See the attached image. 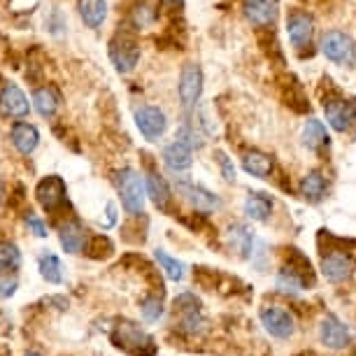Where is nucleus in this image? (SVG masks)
I'll return each mask as SVG.
<instances>
[{
  "label": "nucleus",
  "mask_w": 356,
  "mask_h": 356,
  "mask_svg": "<svg viewBox=\"0 0 356 356\" xmlns=\"http://www.w3.org/2000/svg\"><path fill=\"white\" fill-rule=\"evenodd\" d=\"M117 189L122 196L124 210L131 217H138L145 210V182L136 168H122L117 172Z\"/></svg>",
  "instance_id": "nucleus-1"
},
{
  "label": "nucleus",
  "mask_w": 356,
  "mask_h": 356,
  "mask_svg": "<svg viewBox=\"0 0 356 356\" xmlns=\"http://www.w3.org/2000/svg\"><path fill=\"white\" fill-rule=\"evenodd\" d=\"M110 58L122 75L136 70V65L140 63V42L129 29L117 31V35L110 40Z\"/></svg>",
  "instance_id": "nucleus-2"
},
{
  "label": "nucleus",
  "mask_w": 356,
  "mask_h": 356,
  "mask_svg": "<svg viewBox=\"0 0 356 356\" xmlns=\"http://www.w3.org/2000/svg\"><path fill=\"white\" fill-rule=\"evenodd\" d=\"M112 340L117 347H122L136 356H152L156 352V345H154L152 335H147L143 328L136 326L133 321H119L112 333Z\"/></svg>",
  "instance_id": "nucleus-3"
},
{
  "label": "nucleus",
  "mask_w": 356,
  "mask_h": 356,
  "mask_svg": "<svg viewBox=\"0 0 356 356\" xmlns=\"http://www.w3.org/2000/svg\"><path fill=\"white\" fill-rule=\"evenodd\" d=\"M321 107H324L326 122L333 131L349 133L356 126V105L340 93H328Z\"/></svg>",
  "instance_id": "nucleus-4"
},
{
  "label": "nucleus",
  "mask_w": 356,
  "mask_h": 356,
  "mask_svg": "<svg viewBox=\"0 0 356 356\" xmlns=\"http://www.w3.org/2000/svg\"><path fill=\"white\" fill-rule=\"evenodd\" d=\"M321 54L331 63L347 65V68L356 63V44L352 35L345 31H328L321 40Z\"/></svg>",
  "instance_id": "nucleus-5"
},
{
  "label": "nucleus",
  "mask_w": 356,
  "mask_h": 356,
  "mask_svg": "<svg viewBox=\"0 0 356 356\" xmlns=\"http://www.w3.org/2000/svg\"><path fill=\"white\" fill-rule=\"evenodd\" d=\"M177 93H179V103H182V107H186V110L198 105L200 96H203V70H200L198 63L182 65Z\"/></svg>",
  "instance_id": "nucleus-6"
},
{
  "label": "nucleus",
  "mask_w": 356,
  "mask_h": 356,
  "mask_svg": "<svg viewBox=\"0 0 356 356\" xmlns=\"http://www.w3.org/2000/svg\"><path fill=\"white\" fill-rule=\"evenodd\" d=\"M136 126L143 133V138L147 143H156L165 136L168 131V117L165 112L156 105H145L136 110Z\"/></svg>",
  "instance_id": "nucleus-7"
},
{
  "label": "nucleus",
  "mask_w": 356,
  "mask_h": 356,
  "mask_svg": "<svg viewBox=\"0 0 356 356\" xmlns=\"http://www.w3.org/2000/svg\"><path fill=\"white\" fill-rule=\"evenodd\" d=\"M354 259L352 254H347L345 250H328L321 254V273L328 282L333 284H340V282H347L354 275Z\"/></svg>",
  "instance_id": "nucleus-8"
},
{
  "label": "nucleus",
  "mask_w": 356,
  "mask_h": 356,
  "mask_svg": "<svg viewBox=\"0 0 356 356\" xmlns=\"http://www.w3.org/2000/svg\"><path fill=\"white\" fill-rule=\"evenodd\" d=\"M259 317H261V324H264V328L273 335V338L286 340V338H291L296 331L293 314L280 305H266Z\"/></svg>",
  "instance_id": "nucleus-9"
},
{
  "label": "nucleus",
  "mask_w": 356,
  "mask_h": 356,
  "mask_svg": "<svg viewBox=\"0 0 356 356\" xmlns=\"http://www.w3.org/2000/svg\"><path fill=\"white\" fill-rule=\"evenodd\" d=\"M35 196H38V203L42 205V210L56 212L58 207H63L65 200H68V189H65V182L58 175H47L44 179H40Z\"/></svg>",
  "instance_id": "nucleus-10"
},
{
  "label": "nucleus",
  "mask_w": 356,
  "mask_h": 356,
  "mask_svg": "<svg viewBox=\"0 0 356 356\" xmlns=\"http://www.w3.org/2000/svg\"><path fill=\"white\" fill-rule=\"evenodd\" d=\"M286 35L296 51H303L312 44L314 38V19L307 12H291L286 19Z\"/></svg>",
  "instance_id": "nucleus-11"
},
{
  "label": "nucleus",
  "mask_w": 356,
  "mask_h": 356,
  "mask_svg": "<svg viewBox=\"0 0 356 356\" xmlns=\"http://www.w3.org/2000/svg\"><path fill=\"white\" fill-rule=\"evenodd\" d=\"M177 191L182 193V196L189 200V203L196 207L198 212L210 214V212H217L219 207H221V200H219L217 193L207 191L205 186H200V184H193V182H186V179H179V182H177Z\"/></svg>",
  "instance_id": "nucleus-12"
},
{
  "label": "nucleus",
  "mask_w": 356,
  "mask_h": 356,
  "mask_svg": "<svg viewBox=\"0 0 356 356\" xmlns=\"http://www.w3.org/2000/svg\"><path fill=\"white\" fill-rule=\"evenodd\" d=\"M29 98L24 96V91L17 84H5L0 89V114L5 119H24L29 117Z\"/></svg>",
  "instance_id": "nucleus-13"
},
{
  "label": "nucleus",
  "mask_w": 356,
  "mask_h": 356,
  "mask_svg": "<svg viewBox=\"0 0 356 356\" xmlns=\"http://www.w3.org/2000/svg\"><path fill=\"white\" fill-rule=\"evenodd\" d=\"M243 12L252 26L268 29V26L277 22L280 5L277 0H243Z\"/></svg>",
  "instance_id": "nucleus-14"
},
{
  "label": "nucleus",
  "mask_w": 356,
  "mask_h": 356,
  "mask_svg": "<svg viewBox=\"0 0 356 356\" xmlns=\"http://www.w3.org/2000/svg\"><path fill=\"white\" fill-rule=\"evenodd\" d=\"M319 340L328 349H345L352 342V333L335 314H326L319 326Z\"/></svg>",
  "instance_id": "nucleus-15"
},
{
  "label": "nucleus",
  "mask_w": 356,
  "mask_h": 356,
  "mask_svg": "<svg viewBox=\"0 0 356 356\" xmlns=\"http://www.w3.org/2000/svg\"><path fill=\"white\" fill-rule=\"evenodd\" d=\"M193 163V149L182 140L175 138L170 145H165L163 149V165L170 172H184L189 170Z\"/></svg>",
  "instance_id": "nucleus-16"
},
{
  "label": "nucleus",
  "mask_w": 356,
  "mask_h": 356,
  "mask_svg": "<svg viewBox=\"0 0 356 356\" xmlns=\"http://www.w3.org/2000/svg\"><path fill=\"white\" fill-rule=\"evenodd\" d=\"M10 138H12V145H15V149L19 154H24V156H31V154L35 152L38 145H40L38 129L33 124H26V122H17L15 126H12Z\"/></svg>",
  "instance_id": "nucleus-17"
},
{
  "label": "nucleus",
  "mask_w": 356,
  "mask_h": 356,
  "mask_svg": "<svg viewBox=\"0 0 356 356\" xmlns=\"http://www.w3.org/2000/svg\"><path fill=\"white\" fill-rule=\"evenodd\" d=\"M147 193H149V198L154 200V205H156L161 212L170 210L172 193H170V186H168L163 175H159L156 170L147 172Z\"/></svg>",
  "instance_id": "nucleus-18"
},
{
  "label": "nucleus",
  "mask_w": 356,
  "mask_h": 356,
  "mask_svg": "<svg viewBox=\"0 0 356 356\" xmlns=\"http://www.w3.org/2000/svg\"><path fill=\"white\" fill-rule=\"evenodd\" d=\"M58 240H61V247L68 254H79L86 245V228L77 219H70L61 226Z\"/></svg>",
  "instance_id": "nucleus-19"
},
{
  "label": "nucleus",
  "mask_w": 356,
  "mask_h": 356,
  "mask_svg": "<svg viewBox=\"0 0 356 356\" xmlns=\"http://www.w3.org/2000/svg\"><path fill=\"white\" fill-rule=\"evenodd\" d=\"M243 168H245V172L252 175V177L268 179L273 175V170H275V161H273L270 154L252 149V152H247L243 156Z\"/></svg>",
  "instance_id": "nucleus-20"
},
{
  "label": "nucleus",
  "mask_w": 356,
  "mask_h": 356,
  "mask_svg": "<svg viewBox=\"0 0 356 356\" xmlns=\"http://www.w3.org/2000/svg\"><path fill=\"white\" fill-rule=\"evenodd\" d=\"M228 243H231V247L243 259L254 257V243H257V238H254L252 228H247L245 224H233L228 228Z\"/></svg>",
  "instance_id": "nucleus-21"
},
{
  "label": "nucleus",
  "mask_w": 356,
  "mask_h": 356,
  "mask_svg": "<svg viewBox=\"0 0 356 356\" xmlns=\"http://www.w3.org/2000/svg\"><path fill=\"white\" fill-rule=\"evenodd\" d=\"M298 189H300V196H303L307 203H319V200H324L326 191H328L324 172H321V170H310L303 179H300Z\"/></svg>",
  "instance_id": "nucleus-22"
},
{
  "label": "nucleus",
  "mask_w": 356,
  "mask_h": 356,
  "mask_svg": "<svg viewBox=\"0 0 356 356\" xmlns=\"http://www.w3.org/2000/svg\"><path fill=\"white\" fill-rule=\"evenodd\" d=\"M79 19L89 29H100L107 19V0H77Z\"/></svg>",
  "instance_id": "nucleus-23"
},
{
  "label": "nucleus",
  "mask_w": 356,
  "mask_h": 356,
  "mask_svg": "<svg viewBox=\"0 0 356 356\" xmlns=\"http://www.w3.org/2000/svg\"><path fill=\"white\" fill-rule=\"evenodd\" d=\"M33 105H35V110L40 117L49 119L56 114V110L61 107V96H58V91L54 89V86H40L33 93Z\"/></svg>",
  "instance_id": "nucleus-24"
},
{
  "label": "nucleus",
  "mask_w": 356,
  "mask_h": 356,
  "mask_svg": "<svg viewBox=\"0 0 356 356\" xmlns=\"http://www.w3.org/2000/svg\"><path fill=\"white\" fill-rule=\"evenodd\" d=\"M273 212V198L268 193L252 191L245 198V214L252 221H266Z\"/></svg>",
  "instance_id": "nucleus-25"
},
{
  "label": "nucleus",
  "mask_w": 356,
  "mask_h": 356,
  "mask_svg": "<svg viewBox=\"0 0 356 356\" xmlns=\"http://www.w3.org/2000/svg\"><path fill=\"white\" fill-rule=\"evenodd\" d=\"M303 145L310 152H319L321 147L328 145V133L326 126L319 122V119H307L303 126Z\"/></svg>",
  "instance_id": "nucleus-26"
},
{
  "label": "nucleus",
  "mask_w": 356,
  "mask_h": 356,
  "mask_svg": "<svg viewBox=\"0 0 356 356\" xmlns=\"http://www.w3.org/2000/svg\"><path fill=\"white\" fill-rule=\"evenodd\" d=\"M307 284H310V282H307L300 273H296L293 268H289V266L282 268L280 275H277V289H280V291H284V293H300V291H305Z\"/></svg>",
  "instance_id": "nucleus-27"
},
{
  "label": "nucleus",
  "mask_w": 356,
  "mask_h": 356,
  "mask_svg": "<svg viewBox=\"0 0 356 356\" xmlns=\"http://www.w3.org/2000/svg\"><path fill=\"white\" fill-rule=\"evenodd\" d=\"M22 266V252L15 243L10 240H0V273L8 275L15 273L17 268Z\"/></svg>",
  "instance_id": "nucleus-28"
},
{
  "label": "nucleus",
  "mask_w": 356,
  "mask_h": 356,
  "mask_svg": "<svg viewBox=\"0 0 356 356\" xmlns=\"http://www.w3.org/2000/svg\"><path fill=\"white\" fill-rule=\"evenodd\" d=\"M40 275H42L49 284H61L63 282L61 259L54 257V254H42V257H40Z\"/></svg>",
  "instance_id": "nucleus-29"
},
{
  "label": "nucleus",
  "mask_w": 356,
  "mask_h": 356,
  "mask_svg": "<svg viewBox=\"0 0 356 356\" xmlns=\"http://www.w3.org/2000/svg\"><path fill=\"white\" fill-rule=\"evenodd\" d=\"M154 257H156L161 270L168 275V280L182 282V277H184V264H182V261L170 257V254H168L165 250H156V252H154Z\"/></svg>",
  "instance_id": "nucleus-30"
},
{
  "label": "nucleus",
  "mask_w": 356,
  "mask_h": 356,
  "mask_svg": "<svg viewBox=\"0 0 356 356\" xmlns=\"http://www.w3.org/2000/svg\"><path fill=\"white\" fill-rule=\"evenodd\" d=\"M159 12L154 8L152 3H138L136 8L131 10V22H133V29H149V26L156 22Z\"/></svg>",
  "instance_id": "nucleus-31"
},
{
  "label": "nucleus",
  "mask_w": 356,
  "mask_h": 356,
  "mask_svg": "<svg viewBox=\"0 0 356 356\" xmlns=\"http://www.w3.org/2000/svg\"><path fill=\"white\" fill-rule=\"evenodd\" d=\"M179 326H182L184 333L189 335H198L205 331V319L200 314V307H189V310H179Z\"/></svg>",
  "instance_id": "nucleus-32"
},
{
  "label": "nucleus",
  "mask_w": 356,
  "mask_h": 356,
  "mask_svg": "<svg viewBox=\"0 0 356 356\" xmlns=\"http://www.w3.org/2000/svg\"><path fill=\"white\" fill-rule=\"evenodd\" d=\"M140 312H143L145 321L154 324V321H159L161 317H163V303H161L159 296H147V298L143 300V305H140Z\"/></svg>",
  "instance_id": "nucleus-33"
},
{
  "label": "nucleus",
  "mask_w": 356,
  "mask_h": 356,
  "mask_svg": "<svg viewBox=\"0 0 356 356\" xmlns=\"http://www.w3.org/2000/svg\"><path fill=\"white\" fill-rule=\"evenodd\" d=\"M47 29L51 35H63L65 33V17L61 15V10H51V15L47 17Z\"/></svg>",
  "instance_id": "nucleus-34"
},
{
  "label": "nucleus",
  "mask_w": 356,
  "mask_h": 356,
  "mask_svg": "<svg viewBox=\"0 0 356 356\" xmlns=\"http://www.w3.org/2000/svg\"><path fill=\"white\" fill-rule=\"evenodd\" d=\"M214 156H217V163L221 168V175H224V179H226L228 184H233L235 182V165H233V161L228 159L224 152H217Z\"/></svg>",
  "instance_id": "nucleus-35"
},
{
  "label": "nucleus",
  "mask_w": 356,
  "mask_h": 356,
  "mask_svg": "<svg viewBox=\"0 0 356 356\" xmlns=\"http://www.w3.org/2000/svg\"><path fill=\"white\" fill-rule=\"evenodd\" d=\"M26 226H29V231L35 235V238H47V226H44V221L40 219V217H35V214H26Z\"/></svg>",
  "instance_id": "nucleus-36"
},
{
  "label": "nucleus",
  "mask_w": 356,
  "mask_h": 356,
  "mask_svg": "<svg viewBox=\"0 0 356 356\" xmlns=\"http://www.w3.org/2000/svg\"><path fill=\"white\" fill-rule=\"evenodd\" d=\"M17 286H19V282H17V277H10V273H8V277H0V298L15 296Z\"/></svg>",
  "instance_id": "nucleus-37"
},
{
  "label": "nucleus",
  "mask_w": 356,
  "mask_h": 356,
  "mask_svg": "<svg viewBox=\"0 0 356 356\" xmlns=\"http://www.w3.org/2000/svg\"><path fill=\"white\" fill-rule=\"evenodd\" d=\"M163 8H170V10H179L184 5V0H161Z\"/></svg>",
  "instance_id": "nucleus-38"
},
{
  "label": "nucleus",
  "mask_w": 356,
  "mask_h": 356,
  "mask_svg": "<svg viewBox=\"0 0 356 356\" xmlns=\"http://www.w3.org/2000/svg\"><path fill=\"white\" fill-rule=\"evenodd\" d=\"M26 356H42V354H38V352H31V354H26Z\"/></svg>",
  "instance_id": "nucleus-39"
}]
</instances>
